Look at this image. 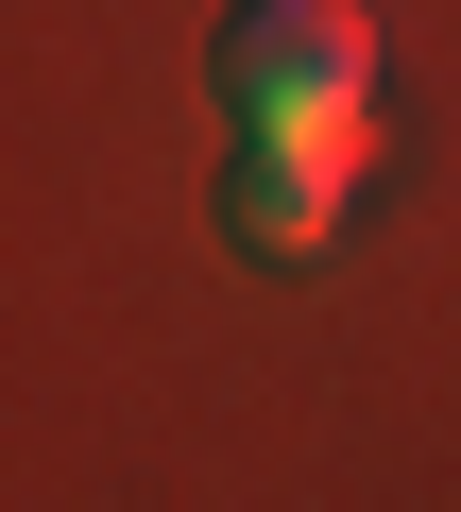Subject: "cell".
Segmentation results:
<instances>
[{"label": "cell", "instance_id": "cell-1", "mask_svg": "<svg viewBox=\"0 0 461 512\" xmlns=\"http://www.w3.org/2000/svg\"><path fill=\"white\" fill-rule=\"evenodd\" d=\"M222 103H240V137H257V120L359 137V103H376V18H359V0H240V18H222Z\"/></svg>", "mask_w": 461, "mask_h": 512}, {"label": "cell", "instance_id": "cell-2", "mask_svg": "<svg viewBox=\"0 0 461 512\" xmlns=\"http://www.w3.org/2000/svg\"><path fill=\"white\" fill-rule=\"evenodd\" d=\"M342 171H359V137H291V120H257L240 171H222V222H240L257 256H308V239L342 222Z\"/></svg>", "mask_w": 461, "mask_h": 512}]
</instances>
